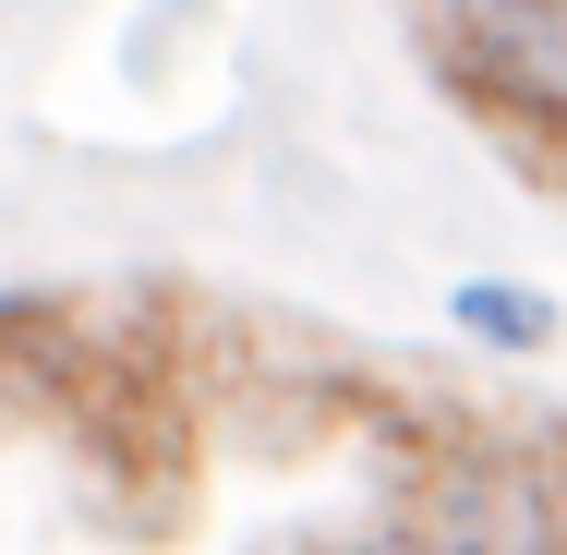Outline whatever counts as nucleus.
Segmentation results:
<instances>
[{
    "mask_svg": "<svg viewBox=\"0 0 567 555\" xmlns=\"http://www.w3.org/2000/svg\"><path fill=\"white\" fill-rule=\"evenodd\" d=\"M49 423L97 459L121 507L157 532L194 471H206V374H194V338L169 290H133V302H85V338L49 387Z\"/></svg>",
    "mask_w": 567,
    "mask_h": 555,
    "instance_id": "1",
    "label": "nucleus"
},
{
    "mask_svg": "<svg viewBox=\"0 0 567 555\" xmlns=\"http://www.w3.org/2000/svg\"><path fill=\"white\" fill-rule=\"evenodd\" d=\"M411 532L447 555H567V446H532L507 423H471L423 459Z\"/></svg>",
    "mask_w": 567,
    "mask_h": 555,
    "instance_id": "2",
    "label": "nucleus"
},
{
    "mask_svg": "<svg viewBox=\"0 0 567 555\" xmlns=\"http://www.w3.org/2000/svg\"><path fill=\"white\" fill-rule=\"evenodd\" d=\"M435 61L458 97H483L519 133H567V0H471L435 24Z\"/></svg>",
    "mask_w": 567,
    "mask_h": 555,
    "instance_id": "3",
    "label": "nucleus"
},
{
    "mask_svg": "<svg viewBox=\"0 0 567 555\" xmlns=\"http://www.w3.org/2000/svg\"><path fill=\"white\" fill-rule=\"evenodd\" d=\"M447 327L483 338V350H556L567 315H556V290H532V278H458V290H447Z\"/></svg>",
    "mask_w": 567,
    "mask_h": 555,
    "instance_id": "4",
    "label": "nucleus"
},
{
    "mask_svg": "<svg viewBox=\"0 0 567 555\" xmlns=\"http://www.w3.org/2000/svg\"><path fill=\"white\" fill-rule=\"evenodd\" d=\"M339 555H447V544H423V532H362V544H339Z\"/></svg>",
    "mask_w": 567,
    "mask_h": 555,
    "instance_id": "5",
    "label": "nucleus"
}]
</instances>
